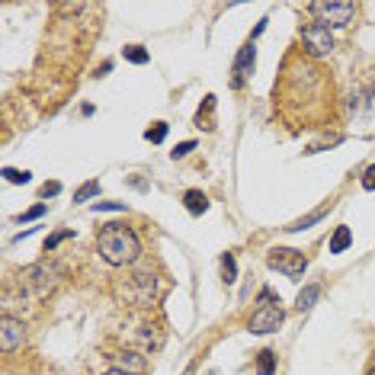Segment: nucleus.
Masks as SVG:
<instances>
[{
  "mask_svg": "<svg viewBox=\"0 0 375 375\" xmlns=\"http://www.w3.org/2000/svg\"><path fill=\"white\" fill-rule=\"evenodd\" d=\"M3 177H7V183H13V186H26L29 180H32V173H29V170H17V167H3Z\"/></svg>",
  "mask_w": 375,
  "mask_h": 375,
  "instance_id": "nucleus-18",
  "label": "nucleus"
},
{
  "mask_svg": "<svg viewBox=\"0 0 375 375\" xmlns=\"http://www.w3.org/2000/svg\"><path fill=\"white\" fill-rule=\"evenodd\" d=\"M183 206H186L189 215H206L208 212V196L202 189H186L183 193Z\"/></svg>",
  "mask_w": 375,
  "mask_h": 375,
  "instance_id": "nucleus-11",
  "label": "nucleus"
},
{
  "mask_svg": "<svg viewBox=\"0 0 375 375\" xmlns=\"http://www.w3.org/2000/svg\"><path fill=\"white\" fill-rule=\"evenodd\" d=\"M113 363H116V369H122V372H129V375H144L148 372V359L141 356V353H135V350L116 353Z\"/></svg>",
  "mask_w": 375,
  "mask_h": 375,
  "instance_id": "nucleus-10",
  "label": "nucleus"
},
{
  "mask_svg": "<svg viewBox=\"0 0 375 375\" xmlns=\"http://www.w3.org/2000/svg\"><path fill=\"white\" fill-rule=\"evenodd\" d=\"M222 272H225V282L231 286V282L237 279V263H235V253H225L222 257Z\"/></svg>",
  "mask_w": 375,
  "mask_h": 375,
  "instance_id": "nucleus-21",
  "label": "nucleus"
},
{
  "mask_svg": "<svg viewBox=\"0 0 375 375\" xmlns=\"http://www.w3.org/2000/svg\"><path fill=\"white\" fill-rule=\"evenodd\" d=\"M96 250L109 266H131L141 257V241L129 225L109 222L103 225V231L96 235Z\"/></svg>",
  "mask_w": 375,
  "mask_h": 375,
  "instance_id": "nucleus-1",
  "label": "nucleus"
},
{
  "mask_svg": "<svg viewBox=\"0 0 375 375\" xmlns=\"http://www.w3.org/2000/svg\"><path fill=\"white\" fill-rule=\"evenodd\" d=\"M350 244H353V231L347 225L334 228V235H330V253H343Z\"/></svg>",
  "mask_w": 375,
  "mask_h": 375,
  "instance_id": "nucleus-12",
  "label": "nucleus"
},
{
  "mask_svg": "<svg viewBox=\"0 0 375 375\" xmlns=\"http://www.w3.org/2000/svg\"><path fill=\"white\" fill-rule=\"evenodd\" d=\"M103 375H129V372H122V369H106Z\"/></svg>",
  "mask_w": 375,
  "mask_h": 375,
  "instance_id": "nucleus-27",
  "label": "nucleus"
},
{
  "mask_svg": "<svg viewBox=\"0 0 375 375\" xmlns=\"http://www.w3.org/2000/svg\"><path fill=\"white\" fill-rule=\"evenodd\" d=\"M276 372V353L272 350H260L257 353V375H272Z\"/></svg>",
  "mask_w": 375,
  "mask_h": 375,
  "instance_id": "nucleus-15",
  "label": "nucleus"
},
{
  "mask_svg": "<svg viewBox=\"0 0 375 375\" xmlns=\"http://www.w3.org/2000/svg\"><path fill=\"white\" fill-rule=\"evenodd\" d=\"M167 131H170V125H167V122H154L151 129H144V138H148L151 144H160V141L167 138Z\"/></svg>",
  "mask_w": 375,
  "mask_h": 375,
  "instance_id": "nucleus-19",
  "label": "nucleus"
},
{
  "mask_svg": "<svg viewBox=\"0 0 375 375\" xmlns=\"http://www.w3.org/2000/svg\"><path fill=\"white\" fill-rule=\"evenodd\" d=\"M253 65H257V48H253V39L247 42L241 52H237V58H235V67H231V87H244V81L253 74Z\"/></svg>",
  "mask_w": 375,
  "mask_h": 375,
  "instance_id": "nucleus-9",
  "label": "nucleus"
},
{
  "mask_svg": "<svg viewBox=\"0 0 375 375\" xmlns=\"http://www.w3.org/2000/svg\"><path fill=\"white\" fill-rule=\"evenodd\" d=\"M366 375H375V359H372V366H369V372Z\"/></svg>",
  "mask_w": 375,
  "mask_h": 375,
  "instance_id": "nucleus-28",
  "label": "nucleus"
},
{
  "mask_svg": "<svg viewBox=\"0 0 375 375\" xmlns=\"http://www.w3.org/2000/svg\"><path fill=\"white\" fill-rule=\"evenodd\" d=\"M119 295L129 305H151V301L158 299V276L154 272H135V276H129V282H125L122 289H119Z\"/></svg>",
  "mask_w": 375,
  "mask_h": 375,
  "instance_id": "nucleus-5",
  "label": "nucleus"
},
{
  "mask_svg": "<svg viewBox=\"0 0 375 375\" xmlns=\"http://www.w3.org/2000/svg\"><path fill=\"white\" fill-rule=\"evenodd\" d=\"M58 193H61V183H55V180H52V183H45V186H42V196H58Z\"/></svg>",
  "mask_w": 375,
  "mask_h": 375,
  "instance_id": "nucleus-26",
  "label": "nucleus"
},
{
  "mask_svg": "<svg viewBox=\"0 0 375 375\" xmlns=\"http://www.w3.org/2000/svg\"><path fill=\"white\" fill-rule=\"evenodd\" d=\"M61 276H65V270H61L58 263L39 260V263H32V266H26V270L19 272V289L26 292V295H32V299H45L48 292L58 289Z\"/></svg>",
  "mask_w": 375,
  "mask_h": 375,
  "instance_id": "nucleus-2",
  "label": "nucleus"
},
{
  "mask_svg": "<svg viewBox=\"0 0 375 375\" xmlns=\"http://www.w3.org/2000/svg\"><path fill=\"white\" fill-rule=\"evenodd\" d=\"M311 17H318L321 26L328 29H343L350 26V19L356 17V3L350 0H328V3H311Z\"/></svg>",
  "mask_w": 375,
  "mask_h": 375,
  "instance_id": "nucleus-3",
  "label": "nucleus"
},
{
  "mask_svg": "<svg viewBox=\"0 0 375 375\" xmlns=\"http://www.w3.org/2000/svg\"><path fill=\"white\" fill-rule=\"evenodd\" d=\"M23 340H26V324L13 314H3L0 318V350L3 353H13V350L23 347Z\"/></svg>",
  "mask_w": 375,
  "mask_h": 375,
  "instance_id": "nucleus-8",
  "label": "nucleus"
},
{
  "mask_svg": "<svg viewBox=\"0 0 375 375\" xmlns=\"http://www.w3.org/2000/svg\"><path fill=\"white\" fill-rule=\"evenodd\" d=\"M328 208H330V206L318 208V212H311V215H308V218H301V222H292V225H289V228H286V231H289V235H295V231H305V228H311V225H318L321 218L328 215Z\"/></svg>",
  "mask_w": 375,
  "mask_h": 375,
  "instance_id": "nucleus-16",
  "label": "nucleus"
},
{
  "mask_svg": "<svg viewBox=\"0 0 375 375\" xmlns=\"http://www.w3.org/2000/svg\"><path fill=\"white\" fill-rule=\"evenodd\" d=\"M71 235H74L71 228H61V231H55V235H48V237H45V244H42V253H55L58 244H61V241H67Z\"/></svg>",
  "mask_w": 375,
  "mask_h": 375,
  "instance_id": "nucleus-17",
  "label": "nucleus"
},
{
  "mask_svg": "<svg viewBox=\"0 0 375 375\" xmlns=\"http://www.w3.org/2000/svg\"><path fill=\"white\" fill-rule=\"evenodd\" d=\"M282 321H286V311L279 305H260V308L253 311V318L247 321V330L263 337V334H272V330L282 328Z\"/></svg>",
  "mask_w": 375,
  "mask_h": 375,
  "instance_id": "nucleus-7",
  "label": "nucleus"
},
{
  "mask_svg": "<svg viewBox=\"0 0 375 375\" xmlns=\"http://www.w3.org/2000/svg\"><path fill=\"white\" fill-rule=\"evenodd\" d=\"M359 183H363V189L372 193V189H375V164H369V167L363 170V180H359Z\"/></svg>",
  "mask_w": 375,
  "mask_h": 375,
  "instance_id": "nucleus-25",
  "label": "nucleus"
},
{
  "mask_svg": "<svg viewBox=\"0 0 375 375\" xmlns=\"http://www.w3.org/2000/svg\"><path fill=\"white\" fill-rule=\"evenodd\" d=\"M48 212V206L45 202H39V206H32V208H26L23 215H19V222H36V218H42Z\"/></svg>",
  "mask_w": 375,
  "mask_h": 375,
  "instance_id": "nucleus-22",
  "label": "nucleus"
},
{
  "mask_svg": "<svg viewBox=\"0 0 375 375\" xmlns=\"http://www.w3.org/2000/svg\"><path fill=\"white\" fill-rule=\"evenodd\" d=\"M94 196H100V183H96V180H90V183H84V186L74 193V202H90Z\"/></svg>",
  "mask_w": 375,
  "mask_h": 375,
  "instance_id": "nucleus-20",
  "label": "nucleus"
},
{
  "mask_svg": "<svg viewBox=\"0 0 375 375\" xmlns=\"http://www.w3.org/2000/svg\"><path fill=\"white\" fill-rule=\"evenodd\" d=\"M94 212H125V202H94Z\"/></svg>",
  "mask_w": 375,
  "mask_h": 375,
  "instance_id": "nucleus-23",
  "label": "nucleus"
},
{
  "mask_svg": "<svg viewBox=\"0 0 375 375\" xmlns=\"http://www.w3.org/2000/svg\"><path fill=\"white\" fill-rule=\"evenodd\" d=\"M122 58H125V61H131V65H148L151 52L144 45H125L122 48Z\"/></svg>",
  "mask_w": 375,
  "mask_h": 375,
  "instance_id": "nucleus-14",
  "label": "nucleus"
},
{
  "mask_svg": "<svg viewBox=\"0 0 375 375\" xmlns=\"http://www.w3.org/2000/svg\"><path fill=\"white\" fill-rule=\"evenodd\" d=\"M266 266L282 272V276H289V279H299V276H305V270H308V257L301 250H292V247H272V250L266 253Z\"/></svg>",
  "mask_w": 375,
  "mask_h": 375,
  "instance_id": "nucleus-4",
  "label": "nucleus"
},
{
  "mask_svg": "<svg viewBox=\"0 0 375 375\" xmlns=\"http://www.w3.org/2000/svg\"><path fill=\"white\" fill-rule=\"evenodd\" d=\"M301 48H305L311 58H324V55H330V52L337 48V42H334V32H330L328 26L311 23V26L301 29Z\"/></svg>",
  "mask_w": 375,
  "mask_h": 375,
  "instance_id": "nucleus-6",
  "label": "nucleus"
},
{
  "mask_svg": "<svg viewBox=\"0 0 375 375\" xmlns=\"http://www.w3.org/2000/svg\"><path fill=\"white\" fill-rule=\"evenodd\" d=\"M189 151H196V141H180V144L170 151V154H173V160H180V158H186Z\"/></svg>",
  "mask_w": 375,
  "mask_h": 375,
  "instance_id": "nucleus-24",
  "label": "nucleus"
},
{
  "mask_svg": "<svg viewBox=\"0 0 375 375\" xmlns=\"http://www.w3.org/2000/svg\"><path fill=\"white\" fill-rule=\"evenodd\" d=\"M318 295H321V286H318V282L305 286V289L299 292V299H295V308H299V311H311V308H314V301H318Z\"/></svg>",
  "mask_w": 375,
  "mask_h": 375,
  "instance_id": "nucleus-13",
  "label": "nucleus"
}]
</instances>
